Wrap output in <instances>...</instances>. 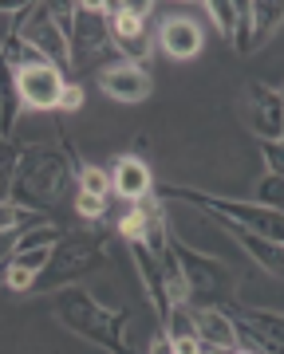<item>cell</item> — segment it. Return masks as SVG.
Masks as SVG:
<instances>
[{
	"label": "cell",
	"instance_id": "6da1fadb",
	"mask_svg": "<svg viewBox=\"0 0 284 354\" xmlns=\"http://www.w3.org/2000/svg\"><path fill=\"white\" fill-rule=\"evenodd\" d=\"M79 158L71 146H48V142H28L20 146V158H16L12 169V189H8V201L28 209V213L44 216L48 209L67 197V189L76 185L79 174Z\"/></svg>",
	"mask_w": 284,
	"mask_h": 354
},
{
	"label": "cell",
	"instance_id": "7a4b0ae2",
	"mask_svg": "<svg viewBox=\"0 0 284 354\" xmlns=\"http://www.w3.org/2000/svg\"><path fill=\"white\" fill-rule=\"evenodd\" d=\"M52 307H55V319H60L71 335L95 342V346H103L107 354H134L130 342H127V311H123V307L111 311V307H103L91 291L79 288V283L60 288Z\"/></svg>",
	"mask_w": 284,
	"mask_h": 354
},
{
	"label": "cell",
	"instance_id": "3957f363",
	"mask_svg": "<svg viewBox=\"0 0 284 354\" xmlns=\"http://www.w3.org/2000/svg\"><path fill=\"white\" fill-rule=\"evenodd\" d=\"M162 197H178V201L202 209L206 216H213L221 228H245V232H257V236L284 248V213H276L269 205L218 197V193H202L194 185H162Z\"/></svg>",
	"mask_w": 284,
	"mask_h": 354
},
{
	"label": "cell",
	"instance_id": "277c9868",
	"mask_svg": "<svg viewBox=\"0 0 284 354\" xmlns=\"http://www.w3.org/2000/svg\"><path fill=\"white\" fill-rule=\"evenodd\" d=\"M170 252L178 256L181 279H186V295L190 307H229L237 304V272L218 256H206L190 248V244L170 232Z\"/></svg>",
	"mask_w": 284,
	"mask_h": 354
},
{
	"label": "cell",
	"instance_id": "5b68a950",
	"mask_svg": "<svg viewBox=\"0 0 284 354\" xmlns=\"http://www.w3.org/2000/svg\"><path fill=\"white\" fill-rule=\"evenodd\" d=\"M67 44H71V64L79 67H111L115 44H111V4L103 0H83L71 12L67 28Z\"/></svg>",
	"mask_w": 284,
	"mask_h": 354
},
{
	"label": "cell",
	"instance_id": "8992f818",
	"mask_svg": "<svg viewBox=\"0 0 284 354\" xmlns=\"http://www.w3.org/2000/svg\"><path fill=\"white\" fill-rule=\"evenodd\" d=\"M99 260H103V244L95 241V236H71V232H67L64 241L52 248V260H48V268L39 272L36 283L44 291L71 288L79 276L95 272V268H99Z\"/></svg>",
	"mask_w": 284,
	"mask_h": 354
},
{
	"label": "cell",
	"instance_id": "52a82bcc",
	"mask_svg": "<svg viewBox=\"0 0 284 354\" xmlns=\"http://www.w3.org/2000/svg\"><path fill=\"white\" fill-rule=\"evenodd\" d=\"M241 106H245L249 130L257 134V142H284V99L276 87L249 79L241 91Z\"/></svg>",
	"mask_w": 284,
	"mask_h": 354
},
{
	"label": "cell",
	"instance_id": "ba28073f",
	"mask_svg": "<svg viewBox=\"0 0 284 354\" xmlns=\"http://www.w3.org/2000/svg\"><path fill=\"white\" fill-rule=\"evenodd\" d=\"M284 24V0H245L241 4V28H237V39L233 48L237 55H253L269 44Z\"/></svg>",
	"mask_w": 284,
	"mask_h": 354
},
{
	"label": "cell",
	"instance_id": "9c48e42d",
	"mask_svg": "<svg viewBox=\"0 0 284 354\" xmlns=\"http://www.w3.org/2000/svg\"><path fill=\"white\" fill-rule=\"evenodd\" d=\"M20 39L36 51L44 64L60 67V71L71 67V44H67V32L60 28V20L48 12V4H36V8H32V20H28V28H24V36Z\"/></svg>",
	"mask_w": 284,
	"mask_h": 354
},
{
	"label": "cell",
	"instance_id": "30bf717a",
	"mask_svg": "<svg viewBox=\"0 0 284 354\" xmlns=\"http://www.w3.org/2000/svg\"><path fill=\"white\" fill-rule=\"evenodd\" d=\"M67 79L60 67L52 64H32L16 71V91H20V102L32 106V111H60V95H64Z\"/></svg>",
	"mask_w": 284,
	"mask_h": 354
},
{
	"label": "cell",
	"instance_id": "8fae6325",
	"mask_svg": "<svg viewBox=\"0 0 284 354\" xmlns=\"http://www.w3.org/2000/svg\"><path fill=\"white\" fill-rule=\"evenodd\" d=\"M99 87H103V95H111L115 102H142L150 99V91H154V79H150V71L146 67H134V64H111L99 71Z\"/></svg>",
	"mask_w": 284,
	"mask_h": 354
},
{
	"label": "cell",
	"instance_id": "7c38bea8",
	"mask_svg": "<svg viewBox=\"0 0 284 354\" xmlns=\"http://www.w3.org/2000/svg\"><path fill=\"white\" fill-rule=\"evenodd\" d=\"M111 189H115L118 201L139 205L142 197L154 193V177H150V165L142 162L139 153H118L111 162Z\"/></svg>",
	"mask_w": 284,
	"mask_h": 354
},
{
	"label": "cell",
	"instance_id": "4fadbf2b",
	"mask_svg": "<svg viewBox=\"0 0 284 354\" xmlns=\"http://www.w3.org/2000/svg\"><path fill=\"white\" fill-rule=\"evenodd\" d=\"M130 256H134V268H139V279L142 288H146V299H150V307H154L158 319L170 315V291H166V264H162V256H154L146 244H127Z\"/></svg>",
	"mask_w": 284,
	"mask_h": 354
},
{
	"label": "cell",
	"instance_id": "5bb4252c",
	"mask_svg": "<svg viewBox=\"0 0 284 354\" xmlns=\"http://www.w3.org/2000/svg\"><path fill=\"white\" fill-rule=\"evenodd\" d=\"M158 48L166 51L170 59H194L206 36H202V24L190 20V16H166L162 24H158Z\"/></svg>",
	"mask_w": 284,
	"mask_h": 354
},
{
	"label": "cell",
	"instance_id": "9a60e30c",
	"mask_svg": "<svg viewBox=\"0 0 284 354\" xmlns=\"http://www.w3.org/2000/svg\"><path fill=\"white\" fill-rule=\"evenodd\" d=\"M194 327L202 346H209V351H237V342H241L237 323L221 307H194Z\"/></svg>",
	"mask_w": 284,
	"mask_h": 354
},
{
	"label": "cell",
	"instance_id": "2e32d148",
	"mask_svg": "<svg viewBox=\"0 0 284 354\" xmlns=\"http://www.w3.org/2000/svg\"><path fill=\"white\" fill-rule=\"evenodd\" d=\"M225 232L245 248L249 260H257L260 268H269L272 276H284V248L281 244L265 241V236H257V232H245V228H225Z\"/></svg>",
	"mask_w": 284,
	"mask_h": 354
},
{
	"label": "cell",
	"instance_id": "e0dca14e",
	"mask_svg": "<svg viewBox=\"0 0 284 354\" xmlns=\"http://www.w3.org/2000/svg\"><path fill=\"white\" fill-rule=\"evenodd\" d=\"M20 91H16V67L0 64V138H12L16 114H20Z\"/></svg>",
	"mask_w": 284,
	"mask_h": 354
},
{
	"label": "cell",
	"instance_id": "ac0fdd59",
	"mask_svg": "<svg viewBox=\"0 0 284 354\" xmlns=\"http://www.w3.org/2000/svg\"><path fill=\"white\" fill-rule=\"evenodd\" d=\"M76 193H87V197H103V201H111V169H103V165H79L76 174Z\"/></svg>",
	"mask_w": 284,
	"mask_h": 354
},
{
	"label": "cell",
	"instance_id": "d6986e66",
	"mask_svg": "<svg viewBox=\"0 0 284 354\" xmlns=\"http://www.w3.org/2000/svg\"><path fill=\"white\" fill-rule=\"evenodd\" d=\"M206 12H209V20L218 24L221 36L233 44V39H237V28H241V4H233V0H209Z\"/></svg>",
	"mask_w": 284,
	"mask_h": 354
},
{
	"label": "cell",
	"instance_id": "ffe728a7",
	"mask_svg": "<svg viewBox=\"0 0 284 354\" xmlns=\"http://www.w3.org/2000/svg\"><path fill=\"white\" fill-rule=\"evenodd\" d=\"M39 216L20 209L12 201H0V232H28V228H36Z\"/></svg>",
	"mask_w": 284,
	"mask_h": 354
},
{
	"label": "cell",
	"instance_id": "44dd1931",
	"mask_svg": "<svg viewBox=\"0 0 284 354\" xmlns=\"http://www.w3.org/2000/svg\"><path fill=\"white\" fill-rule=\"evenodd\" d=\"M253 201H257V205H269V209H276V213H284V177L265 174V177L257 181V189H253Z\"/></svg>",
	"mask_w": 284,
	"mask_h": 354
},
{
	"label": "cell",
	"instance_id": "7402d4cb",
	"mask_svg": "<svg viewBox=\"0 0 284 354\" xmlns=\"http://www.w3.org/2000/svg\"><path fill=\"white\" fill-rule=\"evenodd\" d=\"M16 158H20V146L12 138H0V201H8V189H12V169Z\"/></svg>",
	"mask_w": 284,
	"mask_h": 354
},
{
	"label": "cell",
	"instance_id": "603a6c76",
	"mask_svg": "<svg viewBox=\"0 0 284 354\" xmlns=\"http://www.w3.org/2000/svg\"><path fill=\"white\" fill-rule=\"evenodd\" d=\"M107 209H111V201H103V197H87V193H76V213L83 216V221H103Z\"/></svg>",
	"mask_w": 284,
	"mask_h": 354
},
{
	"label": "cell",
	"instance_id": "cb8c5ba5",
	"mask_svg": "<svg viewBox=\"0 0 284 354\" xmlns=\"http://www.w3.org/2000/svg\"><path fill=\"white\" fill-rule=\"evenodd\" d=\"M260 153L269 162V174L284 177V142H260Z\"/></svg>",
	"mask_w": 284,
	"mask_h": 354
},
{
	"label": "cell",
	"instance_id": "d4e9b609",
	"mask_svg": "<svg viewBox=\"0 0 284 354\" xmlns=\"http://www.w3.org/2000/svg\"><path fill=\"white\" fill-rule=\"evenodd\" d=\"M79 106H83V87H79V83H67V87H64V95H60V111L76 114Z\"/></svg>",
	"mask_w": 284,
	"mask_h": 354
},
{
	"label": "cell",
	"instance_id": "484cf974",
	"mask_svg": "<svg viewBox=\"0 0 284 354\" xmlns=\"http://www.w3.org/2000/svg\"><path fill=\"white\" fill-rule=\"evenodd\" d=\"M150 354H174V342L166 339V330H158V339L150 342Z\"/></svg>",
	"mask_w": 284,
	"mask_h": 354
},
{
	"label": "cell",
	"instance_id": "4316f807",
	"mask_svg": "<svg viewBox=\"0 0 284 354\" xmlns=\"http://www.w3.org/2000/svg\"><path fill=\"white\" fill-rule=\"evenodd\" d=\"M233 354H257V351H253V346H245V351H241V346H237V351H233Z\"/></svg>",
	"mask_w": 284,
	"mask_h": 354
},
{
	"label": "cell",
	"instance_id": "83f0119b",
	"mask_svg": "<svg viewBox=\"0 0 284 354\" xmlns=\"http://www.w3.org/2000/svg\"><path fill=\"white\" fill-rule=\"evenodd\" d=\"M281 99H284V87H281Z\"/></svg>",
	"mask_w": 284,
	"mask_h": 354
}]
</instances>
